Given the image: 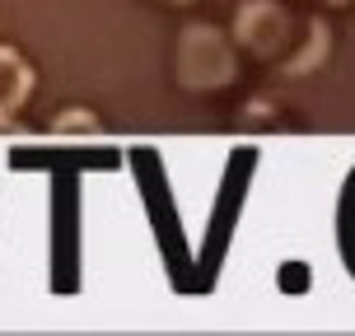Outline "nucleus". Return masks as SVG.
Returning <instances> with one entry per match:
<instances>
[{
    "label": "nucleus",
    "mask_w": 355,
    "mask_h": 336,
    "mask_svg": "<svg viewBox=\"0 0 355 336\" xmlns=\"http://www.w3.org/2000/svg\"><path fill=\"white\" fill-rule=\"evenodd\" d=\"M327 5H346V0H327Z\"/></svg>",
    "instance_id": "obj_5"
},
{
    "label": "nucleus",
    "mask_w": 355,
    "mask_h": 336,
    "mask_svg": "<svg viewBox=\"0 0 355 336\" xmlns=\"http://www.w3.org/2000/svg\"><path fill=\"white\" fill-rule=\"evenodd\" d=\"M290 15H285L281 0H248L239 19H234V37L248 47L252 56H276L290 42Z\"/></svg>",
    "instance_id": "obj_2"
},
{
    "label": "nucleus",
    "mask_w": 355,
    "mask_h": 336,
    "mask_svg": "<svg viewBox=\"0 0 355 336\" xmlns=\"http://www.w3.org/2000/svg\"><path fill=\"white\" fill-rule=\"evenodd\" d=\"M33 94V71L15 47H0V122H10Z\"/></svg>",
    "instance_id": "obj_3"
},
{
    "label": "nucleus",
    "mask_w": 355,
    "mask_h": 336,
    "mask_svg": "<svg viewBox=\"0 0 355 336\" xmlns=\"http://www.w3.org/2000/svg\"><path fill=\"white\" fill-rule=\"evenodd\" d=\"M178 80L187 89H220L234 80V52L215 24H192L178 42Z\"/></svg>",
    "instance_id": "obj_1"
},
{
    "label": "nucleus",
    "mask_w": 355,
    "mask_h": 336,
    "mask_svg": "<svg viewBox=\"0 0 355 336\" xmlns=\"http://www.w3.org/2000/svg\"><path fill=\"white\" fill-rule=\"evenodd\" d=\"M89 117H85V107H71V117H61V122H56V131H89Z\"/></svg>",
    "instance_id": "obj_4"
}]
</instances>
